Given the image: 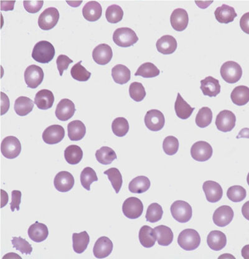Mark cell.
<instances>
[{
  "mask_svg": "<svg viewBox=\"0 0 249 259\" xmlns=\"http://www.w3.org/2000/svg\"><path fill=\"white\" fill-rule=\"evenodd\" d=\"M214 15L219 23L224 24L233 22L234 19L237 17L234 8L225 4L217 8Z\"/></svg>",
  "mask_w": 249,
  "mask_h": 259,
  "instance_id": "cell-26",
  "label": "cell"
},
{
  "mask_svg": "<svg viewBox=\"0 0 249 259\" xmlns=\"http://www.w3.org/2000/svg\"><path fill=\"white\" fill-rule=\"evenodd\" d=\"M2 208L6 205L8 201H9V195L6 191L2 189Z\"/></svg>",
  "mask_w": 249,
  "mask_h": 259,
  "instance_id": "cell-56",
  "label": "cell"
},
{
  "mask_svg": "<svg viewBox=\"0 0 249 259\" xmlns=\"http://www.w3.org/2000/svg\"><path fill=\"white\" fill-rule=\"evenodd\" d=\"M144 121L146 127L153 132H158L162 130L165 126L164 115L157 109H152L147 112Z\"/></svg>",
  "mask_w": 249,
  "mask_h": 259,
  "instance_id": "cell-11",
  "label": "cell"
},
{
  "mask_svg": "<svg viewBox=\"0 0 249 259\" xmlns=\"http://www.w3.org/2000/svg\"><path fill=\"white\" fill-rule=\"evenodd\" d=\"M33 100L29 97L21 96L15 100V111L19 116H27L33 111Z\"/></svg>",
  "mask_w": 249,
  "mask_h": 259,
  "instance_id": "cell-36",
  "label": "cell"
},
{
  "mask_svg": "<svg viewBox=\"0 0 249 259\" xmlns=\"http://www.w3.org/2000/svg\"><path fill=\"white\" fill-rule=\"evenodd\" d=\"M82 61L72 67L71 74L72 78L80 82H86L90 78L91 73L81 65Z\"/></svg>",
  "mask_w": 249,
  "mask_h": 259,
  "instance_id": "cell-45",
  "label": "cell"
},
{
  "mask_svg": "<svg viewBox=\"0 0 249 259\" xmlns=\"http://www.w3.org/2000/svg\"><path fill=\"white\" fill-rule=\"evenodd\" d=\"M96 159L102 165H111L115 160L117 159L116 152L109 146H103L97 149L95 153Z\"/></svg>",
  "mask_w": 249,
  "mask_h": 259,
  "instance_id": "cell-37",
  "label": "cell"
},
{
  "mask_svg": "<svg viewBox=\"0 0 249 259\" xmlns=\"http://www.w3.org/2000/svg\"><path fill=\"white\" fill-rule=\"evenodd\" d=\"M103 8L97 2H89L83 7V17L88 21L94 22L102 17Z\"/></svg>",
  "mask_w": 249,
  "mask_h": 259,
  "instance_id": "cell-23",
  "label": "cell"
},
{
  "mask_svg": "<svg viewBox=\"0 0 249 259\" xmlns=\"http://www.w3.org/2000/svg\"><path fill=\"white\" fill-rule=\"evenodd\" d=\"M171 213L176 221L180 223L188 222L192 216V210L188 202L178 200L171 205Z\"/></svg>",
  "mask_w": 249,
  "mask_h": 259,
  "instance_id": "cell-5",
  "label": "cell"
},
{
  "mask_svg": "<svg viewBox=\"0 0 249 259\" xmlns=\"http://www.w3.org/2000/svg\"><path fill=\"white\" fill-rule=\"evenodd\" d=\"M2 116H4L9 111L10 100L8 96L4 92H2Z\"/></svg>",
  "mask_w": 249,
  "mask_h": 259,
  "instance_id": "cell-54",
  "label": "cell"
},
{
  "mask_svg": "<svg viewBox=\"0 0 249 259\" xmlns=\"http://www.w3.org/2000/svg\"><path fill=\"white\" fill-rule=\"evenodd\" d=\"M55 53V47L51 42L41 41L35 44L31 56L37 63L47 64L53 60Z\"/></svg>",
  "mask_w": 249,
  "mask_h": 259,
  "instance_id": "cell-1",
  "label": "cell"
},
{
  "mask_svg": "<svg viewBox=\"0 0 249 259\" xmlns=\"http://www.w3.org/2000/svg\"><path fill=\"white\" fill-rule=\"evenodd\" d=\"M68 137L71 141H79L85 137L86 127L80 121H72L68 125Z\"/></svg>",
  "mask_w": 249,
  "mask_h": 259,
  "instance_id": "cell-30",
  "label": "cell"
},
{
  "mask_svg": "<svg viewBox=\"0 0 249 259\" xmlns=\"http://www.w3.org/2000/svg\"><path fill=\"white\" fill-rule=\"evenodd\" d=\"M171 26L176 31H183L189 23V17L186 10L177 9L173 11L170 17Z\"/></svg>",
  "mask_w": 249,
  "mask_h": 259,
  "instance_id": "cell-19",
  "label": "cell"
},
{
  "mask_svg": "<svg viewBox=\"0 0 249 259\" xmlns=\"http://www.w3.org/2000/svg\"><path fill=\"white\" fill-rule=\"evenodd\" d=\"M112 57H113V51L112 47L108 44H99L93 50V60L99 65H107L111 62Z\"/></svg>",
  "mask_w": 249,
  "mask_h": 259,
  "instance_id": "cell-18",
  "label": "cell"
},
{
  "mask_svg": "<svg viewBox=\"0 0 249 259\" xmlns=\"http://www.w3.org/2000/svg\"><path fill=\"white\" fill-rule=\"evenodd\" d=\"M231 98L235 105H246L249 101V88L245 85H239L234 88L231 93Z\"/></svg>",
  "mask_w": 249,
  "mask_h": 259,
  "instance_id": "cell-33",
  "label": "cell"
},
{
  "mask_svg": "<svg viewBox=\"0 0 249 259\" xmlns=\"http://www.w3.org/2000/svg\"><path fill=\"white\" fill-rule=\"evenodd\" d=\"M73 249L77 253H82L87 249L90 242V237L86 231L72 234Z\"/></svg>",
  "mask_w": 249,
  "mask_h": 259,
  "instance_id": "cell-35",
  "label": "cell"
},
{
  "mask_svg": "<svg viewBox=\"0 0 249 259\" xmlns=\"http://www.w3.org/2000/svg\"><path fill=\"white\" fill-rule=\"evenodd\" d=\"M179 141L173 136H168L163 140V148L167 156H172L177 153L179 149Z\"/></svg>",
  "mask_w": 249,
  "mask_h": 259,
  "instance_id": "cell-49",
  "label": "cell"
},
{
  "mask_svg": "<svg viewBox=\"0 0 249 259\" xmlns=\"http://www.w3.org/2000/svg\"><path fill=\"white\" fill-rule=\"evenodd\" d=\"M112 76L117 84L124 85L130 81L131 72L127 66L117 65L112 69Z\"/></svg>",
  "mask_w": 249,
  "mask_h": 259,
  "instance_id": "cell-34",
  "label": "cell"
},
{
  "mask_svg": "<svg viewBox=\"0 0 249 259\" xmlns=\"http://www.w3.org/2000/svg\"><path fill=\"white\" fill-rule=\"evenodd\" d=\"M114 244L109 237L103 236L96 241L93 253L96 258H104L108 257L113 250Z\"/></svg>",
  "mask_w": 249,
  "mask_h": 259,
  "instance_id": "cell-20",
  "label": "cell"
},
{
  "mask_svg": "<svg viewBox=\"0 0 249 259\" xmlns=\"http://www.w3.org/2000/svg\"><path fill=\"white\" fill-rule=\"evenodd\" d=\"M213 112L208 107L200 109L196 117V124L197 127L206 128L211 124L213 121Z\"/></svg>",
  "mask_w": 249,
  "mask_h": 259,
  "instance_id": "cell-42",
  "label": "cell"
},
{
  "mask_svg": "<svg viewBox=\"0 0 249 259\" xmlns=\"http://www.w3.org/2000/svg\"><path fill=\"white\" fill-rule=\"evenodd\" d=\"M160 71L156 66L152 63H145L141 65L135 74V76H141L144 78H154L159 76Z\"/></svg>",
  "mask_w": 249,
  "mask_h": 259,
  "instance_id": "cell-39",
  "label": "cell"
},
{
  "mask_svg": "<svg viewBox=\"0 0 249 259\" xmlns=\"http://www.w3.org/2000/svg\"><path fill=\"white\" fill-rule=\"evenodd\" d=\"M163 210L162 205L154 202L149 205L146 211V220L148 222L155 223L162 220Z\"/></svg>",
  "mask_w": 249,
  "mask_h": 259,
  "instance_id": "cell-46",
  "label": "cell"
},
{
  "mask_svg": "<svg viewBox=\"0 0 249 259\" xmlns=\"http://www.w3.org/2000/svg\"><path fill=\"white\" fill-rule=\"evenodd\" d=\"M124 11L121 7L117 5H112L107 8L106 17L110 23H118L122 20L124 17Z\"/></svg>",
  "mask_w": 249,
  "mask_h": 259,
  "instance_id": "cell-44",
  "label": "cell"
},
{
  "mask_svg": "<svg viewBox=\"0 0 249 259\" xmlns=\"http://www.w3.org/2000/svg\"><path fill=\"white\" fill-rule=\"evenodd\" d=\"M64 158L69 164L74 165L79 164L83 158V151L80 146L70 145L64 151Z\"/></svg>",
  "mask_w": 249,
  "mask_h": 259,
  "instance_id": "cell-38",
  "label": "cell"
},
{
  "mask_svg": "<svg viewBox=\"0 0 249 259\" xmlns=\"http://www.w3.org/2000/svg\"><path fill=\"white\" fill-rule=\"evenodd\" d=\"M73 63V61L66 55H61L59 56L56 64H57L58 69L60 76H62L64 71H66L68 69L70 64Z\"/></svg>",
  "mask_w": 249,
  "mask_h": 259,
  "instance_id": "cell-51",
  "label": "cell"
},
{
  "mask_svg": "<svg viewBox=\"0 0 249 259\" xmlns=\"http://www.w3.org/2000/svg\"><path fill=\"white\" fill-rule=\"evenodd\" d=\"M249 13H245L242 16L240 21V28L245 33L248 34V17Z\"/></svg>",
  "mask_w": 249,
  "mask_h": 259,
  "instance_id": "cell-55",
  "label": "cell"
},
{
  "mask_svg": "<svg viewBox=\"0 0 249 259\" xmlns=\"http://www.w3.org/2000/svg\"><path fill=\"white\" fill-rule=\"evenodd\" d=\"M60 19V13L55 7L45 9L38 19L39 27L42 30L48 31L55 27Z\"/></svg>",
  "mask_w": 249,
  "mask_h": 259,
  "instance_id": "cell-8",
  "label": "cell"
},
{
  "mask_svg": "<svg viewBox=\"0 0 249 259\" xmlns=\"http://www.w3.org/2000/svg\"><path fill=\"white\" fill-rule=\"evenodd\" d=\"M154 229L155 236L160 245L168 246L173 241V232L169 227L161 225L155 227Z\"/></svg>",
  "mask_w": 249,
  "mask_h": 259,
  "instance_id": "cell-28",
  "label": "cell"
},
{
  "mask_svg": "<svg viewBox=\"0 0 249 259\" xmlns=\"http://www.w3.org/2000/svg\"><path fill=\"white\" fill-rule=\"evenodd\" d=\"M178 243L179 246L184 250H194L200 246L201 237L198 232L194 229H184L179 235Z\"/></svg>",
  "mask_w": 249,
  "mask_h": 259,
  "instance_id": "cell-2",
  "label": "cell"
},
{
  "mask_svg": "<svg viewBox=\"0 0 249 259\" xmlns=\"http://www.w3.org/2000/svg\"><path fill=\"white\" fill-rule=\"evenodd\" d=\"M55 102V96L49 90L42 89L37 92L34 103L40 110H47L52 108Z\"/></svg>",
  "mask_w": 249,
  "mask_h": 259,
  "instance_id": "cell-24",
  "label": "cell"
},
{
  "mask_svg": "<svg viewBox=\"0 0 249 259\" xmlns=\"http://www.w3.org/2000/svg\"><path fill=\"white\" fill-rule=\"evenodd\" d=\"M65 137V130L60 125H53L45 129L42 133V140L48 145H55Z\"/></svg>",
  "mask_w": 249,
  "mask_h": 259,
  "instance_id": "cell-13",
  "label": "cell"
},
{
  "mask_svg": "<svg viewBox=\"0 0 249 259\" xmlns=\"http://www.w3.org/2000/svg\"><path fill=\"white\" fill-rule=\"evenodd\" d=\"M12 202L10 203V209L12 212L15 210L20 211V205L21 202V196L22 193L20 191L13 190L12 192Z\"/></svg>",
  "mask_w": 249,
  "mask_h": 259,
  "instance_id": "cell-53",
  "label": "cell"
},
{
  "mask_svg": "<svg viewBox=\"0 0 249 259\" xmlns=\"http://www.w3.org/2000/svg\"><path fill=\"white\" fill-rule=\"evenodd\" d=\"M242 68L234 61H227L221 68L222 78L229 84L236 83L242 77Z\"/></svg>",
  "mask_w": 249,
  "mask_h": 259,
  "instance_id": "cell-4",
  "label": "cell"
},
{
  "mask_svg": "<svg viewBox=\"0 0 249 259\" xmlns=\"http://www.w3.org/2000/svg\"><path fill=\"white\" fill-rule=\"evenodd\" d=\"M227 196L231 201L239 202L242 201L247 196V191L244 188L239 185L230 187L227 192Z\"/></svg>",
  "mask_w": 249,
  "mask_h": 259,
  "instance_id": "cell-47",
  "label": "cell"
},
{
  "mask_svg": "<svg viewBox=\"0 0 249 259\" xmlns=\"http://www.w3.org/2000/svg\"><path fill=\"white\" fill-rule=\"evenodd\" d=\"M24 7L25 10L29 13H36L39 12L40 10L43 6L44 2L42 1H31L23 2Z\"/></svg>",
  "mask_w": 249,
  "mask_h": 259,
  "instance_id": "cell-52",
  "label": "cell"
},
{
  "mask_svg": "<svg viewBox=\"0 0 249 259\" xmlns=\"http://www.w3.org/2000/svg\"><path fill=\"white\" fill-rule=\"evenodd\" d=\"M200 89L205 95L210 97H216L221 92V85L219 80L212 76H208L201 81Z\"/></svg>",
  "mask_w": 249,
  "mask_h": 259,
  "instance_id": "cell-21",
  "label": "cell"
},
{
  "mask_svg": "<svg viewBox=\"0 0 249 259\" xmlns=\"http://www.w3.org/2000/svg\"><path fill=\"white\" fill-rule=\"evenodd\" d=\"M122 212L126 217L130 220L140 218L143 212L142 202L137 197H128L123 204Z\"/></svg>",
  "mask_w": 249,
  "mask_h": 259,
  "instance_id": "cell-7",
  "label": "cell"
},
{
  "mask_svg": "<svg viewBox=\"0 0 249 259\" xmlns=\"http://www.w3.org/2000/svg\"><path fill=\"white\" fill-rule=\"evenodd\" d=\"M156 46L158 51L163 55H168L173 54L176 51L178 43L173 36L165 35L158 40Z\"/></svg>",
  "mask_w": 249,
  "mask_h": 259,
  "instance_id": "cell-22",
  "label": "cell"
},
{
  "mask_svg": "<svg viewBox=\"0 0 249 259\" xmlns=\"http://www.w3.org/2000/svg\"><path fill=\"white\" fill-rule=\"evenodd\" d=\"M113 40L118 46L128 47L136 43L139 39L132 29L120 28L114 31Z\"/></svg>",
  "mask_w": 249,
  "mask_h": 259,
  "instance_id": "cell-3",
  "label": "cell"
},
{
  "mask_svg": "<svg viewBox=\"0 0 249 259\" xmlns=\"http://www.w3.org/2000/svg\"><path fill=\"white\" fill-rule=\"evenodd\" d=\"M236 117L232 112L224 110L217 116L216 125L217 129L223 132H231L235 126Z\"/></svg>",
  "mask_w": 249,
  "mask_h": 259,
  "instance_id": "cell-12",
  "label": "cell"
},
{
  "mask_svg": "<svg viewBox=\"0 0 249 259\" xmlns=\"http://www.w3.org/2000/svg\"><path fill=\"white\" fill-rule=\"evenodd\" d=\"M3 156L8 159H14L20 156L21 144L17 137L9 136L3 140L1 144Z\"/></svg>",
  "mask_w": 249,
  "mask_h": 259,
  "instance_id": "cell-6",
  "label": "cell"
},
{
  "mask_svg": "<svg viewBox=\"0 0 249 259\" xmlns=\"http://www.w3.org/2000/svg\"><path fill=\"white\" fill-rule=\"evenodd\" d=\"M74 178L71 173L63 171L58 173L54 180V185L58 191L66 193L73 188Z\"/></svg>",
  "mask_w": 249,
  "mask_h": 259,
  "instance_id": "cell-15",
  "label": "cell"
},
{
  "mask_svg": "<svg viewBox=\"0 0 249 259\" xmlns=\"http://www.w3.org/2000/svg\"><path fill=\"white\" fill-rule=\"evenodd\" d=\"M12 242L13 247L18 251H20L23 254L30 255L33 252V247L31 245L21 237H13Z\"/></svg>",
  "mask_w": 249,
  "mask_h": 259,
  "instance_id": "cell-50",
  "label": "cell"
},
{
  "mask_svg": "<svg viewBox=\"0 0 249 259\" xmlns=\"http://www.w3.org/2000/svg\"><path fill=\"white\" fill-rule=\"evenodd\" d=\"M98 180L97 174L92 168H85L80 174L81 185L87 191L90 190V185H92V183Z\"/></svg>",
  "mask_w": 249,
  "mask_h": 259,
  "instance_id": "cell-43",
  "label": "cell"
},
{
  "mask_svg": "<svg viewBox=\"0 0 249 259\" xmlns=\"http://www.w3.org/2000/svg\"><path fill=\"white\" fill-rule=\"evenodd\" d=\"M234 211L229 205H222L214 212L213 220L217 226L226 227L232 222L234 218Z\"/></svg>",
  "mask_w": 249,
  "mask_h": 259,
  "instance_id": "cell-14",
  "label": "cell"
},
{
  "mask_svg": "<svg viewBox=\"0 0 249 259\" xmlns=\"http://www.w3.org/2000/svg\"><path fill=\"white\" fill-rule=\"evenodd\" d=\"M139 241L144 247H154L157 241L154 229L148 226L141 227L139 232Z\"/></svg>",
  "mask_w": 249,
  "mask_h": 259,
  "instance_id": "cell-32",
  "label": "cell"
},
{
  "mask_svg": "<svg viewBox=\"0 0 249 259\" xmlns=\"http://www.w3.org/2000/svg\"><path fill=\"white\" fill-rule=\"evenodd\" d=\"M76 108L73 102L68 98H63L58 103L56 109V116L61 121H68L73 117Z\"/></svg>",
  "mask_w": 249,
  "mask_h": 259,
  "instance_id": "cell-17",
  "label": "cell"
},
{
  "mask_svg": "<svg viewBox=\"0 0 249 259\" xmlns=\"http://www.w3.org/2000/svg\"><path fill=\"white\" fill-rule=\"evenodd\" d=\"M104 175L108 176L109 180L111 181L116 193H119L121 189L123 179L121 173L116 168H111L104 172Z\"/></svg>",
  "mask_w": 249,
  "mask_h": 259,
  "instance_id": "cell-40",
  "label": "cell"
},
{
  "mask_svg": "<svg viewBox=\"0 0 249 259\" xmlns=\"http://www.w3.org/2000/svg\"><path fill=\"white\" fill-rule=\"evenodd\" d=\"M175 109L176 116L179 119L186 120L191 117L192 112L195 109L191 108V106L187 103L186 101L183 99L180 93H178L177 98H176Z\"/></svg>",
  "mask_w": 249,
  "mask_h": 259,
  "instance_id": "cell-31",
  "label": "cell"
},
{
  "mask_svg": "<svg viewBox=\"0 0 249 259\" xmlns=\"http://www.w3.org/2000/svg\"><path fill=\"white\" fill-rule=\"evenodd\" d=\"M130 97L135 102H141L146 97V91L142 84L135 82L131 84L129 87Z\"/></svg>",
  "mask_w": 249,
  "mask_h": 259,
  "instance_id": "cell-48",
  "label": "cell"
},
{
  "mask_svg": "<svg viewBox=\"0 0 249 259\" xmlns=\"http://www.w3.org/2000/svg\"><path fill=\"white\" fill-rule=\"evenodd\" d=\"M206 199L210 202H217L221 199L223 196V190L218 183L213 181H206L203 185Z\"/></svg>",
  "mask_w": 249,
  "mask_h": 259,
  "instance_id": "cell-16",
  "label": "cell"
},
{
  "mask_svg": "<svg viewBox=\"0 0 249 259\" xmlns=\"http://www.w3.org/2000/svg\"><path fill=\"white\" fill-rule=\"evenodd\" d=\"M207 243L211 249L215 251L223 249L227 244L226 234L220 231H211L208 234Z\"/></svg>",
  "mask_w": 249,
  "mask_h": 259,
  "instance_id": "cell-27",
  "label": "cell"
},
{
  "mask_svg": "<svg viewBox=\"0 0 249 259\" xmlns=\"http://www.w3.org/2000/svg\"><path fill=\"white\" fill-rule=\"evenodd\" d=\"M44 71L36 65H30L26 69L25 81L27 86L31 89H36L43 81Z\"/></svg>",
  "mask_w": 249,
  "mask_h": 259,
  "instance_id": "cell-10",
  "label": "cell"
},
{
  "mask_svg": "<svg viewBox=\"0 0 249 259\" xmlns=\"http://www.w3.org/2000/svg\"><path fill=\"white\" fill-rule=\"evenodd\" d=\"M28 236L32 241L35 242L44 241L49 236V230L46 225L42 223L36 222L29 227Z\"/></svg>",
  "mask_w": 249,
  "mask_h": 259,
  "instance_id": "cell-25",
  "label": "cell"
},
{
  "mask_svg": "<svg viewBox=\"0 0 249 259\" xmlns=\"http://www.w3.org/2000/svg\"><path fill=\"white\" fill-rule=\"evenodd\" d=\"M151 183L146 176H137L130 181L128 189L131 193L141 194L145 193L151 188Z\"/></svg>",
  "mask_w": 249,
  "mask_h": 259,
  "instance_id": "cell-29",
  "label": "cell"
},
{
  "mask_svg": "<svg viewBox=\"0 0 249 259\" xmlns=\"http://www.w3.org/2000/svg\"><path fill=\"white\" fill-rule=\"evenodd\" d=\"M129 124L124 117H118L112 122V132L117 137H124L129 131Z\"/></svg>",
  "mask_w": 249,
  "mask_h": 259,
  "instance_id": "cell-41",
  "label": "cell"
},
{
  "mask_svg": "<svg viewBox=\"0 0 249 259\" xmlns=\"http://www.w3.org/2000/svg\"><path fill=\"white\" fill-rule=\"evenodd\" d=\"M213 149L210 143L205 141H197L191 148V156L197 162L208 161L213 156Z\"/></svg>",
  "mask_w": 249,
  "mask_h": 259,
  "instance_id": "cell-9",
  "label": "cell"
}]
</instances>
